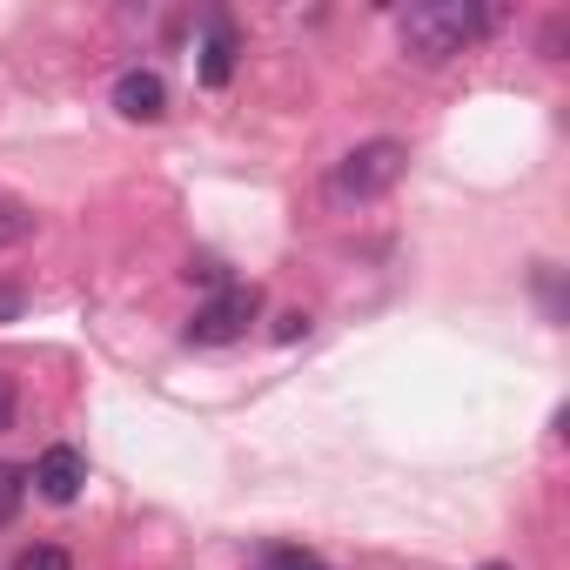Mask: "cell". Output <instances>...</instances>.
<instances>
[{
    "mask_svg": "<svg viewBox=\"0 0 570 570\" xmlns=\"http://www.w3.org/2000/svg\"><path fill=\"white\" fill-rule=\"evenodd\" d=\"M503 14L497 8H476V0H423V8H403L396 14V41L416 68H443L456 61L470 41H483Z\"/></svg>",
    "mask_w": 570,
    "mask_h": 570,
    "instance_id": "1",
    "label": "cell"
},
{
    "mask_svg": "<svg viewBox=\"0 0 570 570\" xmlns=\"http://www.w3.org/2000/svg\"><path fill=\"white\" fill-rule=\"evenodd\" d=\"M403 168H410V148L403 141H356L336 168H330V202L336 208H363V202H383L396 181H403Z\"/></svg>",
    "mask_w": 570,
    "mask_h": 570,
    "instance_id": "2",
    "label": "cell"
},
{
    "mask_svg": "<svg viewBox=\"0 0 570 570\" xmlns=\"http://www.w3.org/2000/svg\"><path fill=\"white\" fill-rule=\"evenodd\" d=\"M255 316H262V289H255V282H222V289H215V296L195 309V323H188V343H202V350L242 343Z\"/></svg>",
    "mask_w": 570,
    "mask_h": 570,
    "instance_id": "3",
    "label": "cell"
},
{
    "mask_svg": "<svg viewBox=\"0 0 570 570\" xmlns=\"http://www.w3.org/2000/svg\"><path fill=\"white\" fill-rule=\"evenodd\" d=\"M81 483H88V456H81L75 443L41 450V463H35V490H41L48 503H75V497H81Z\"/></svg>",
    "mask_w": 570,
    "mask_h": 570,
    "instance_id": "4",
    "label": "cell"
},
{
    "mask_svg": "<svg viewBox=\"0 0 570 570\" xmlns=\"http://www.w3.org/2000/svg\"><path fill=\"white\" fill-rule=\"evenodd\" d=\"M115 108H121L128 121H161V115H168V81H161L155 68H128V75L115 81Z\"/></svg>",
    "mask_w": 570,
    "mask_h": 570,
    "instance_id": "5",
    "label": "cell"
},
{
    "mask_svg": "<svg viewBox=\"0 0 570 570\" xmlns=\"http://www.w3.org/2000/svg\"><path fill=\"white\" fill-rule=\"evenodd\" d=\"M235 55H242V41H235V21H228V14H208V41H202V81H208V88H228V75H235Z\"/></svg>",
    "mask_w": 570,
    "mask_h": 570,
    "instance_id": "6",
    "label": "cell"
},
{
    "mask_svg": "<svg viewBox=\"0 0 570 570\" xmlns=\"http://www.w3.org/2000/svg\"><path fill=\"white\" fill-rule=\"evenodd\" d=\"M41 228V215L28 208V202H14V195H0V248H21L28 235Z\"/></svg>",
    "mask_w": 570,
    "mask_h": 570,
    "instance_id": "7",
    "label": "cell"
},
{
    "mask_svg": "<svg viewBox=\"0 0 570 570\" xmlns=\"http://www.w3.org/2000/svg\"><path fill=\"white\" fill-rule=\"evenodd\" d=\"M21 503H28V470L0 463V523H14V517H21Z\"/></svg>",
    "mask_w": 570,
    "mask_h": 570,
    "instance_id": "8",
    "label": "cell"
},
{
    "mask_svg": "<svg viewBox=\"0 0 570 570\" xmlns=\"http://www.w3.org/2000/svg\"><path fill=\"white\" fill-rule=\"evenodd\" d=\"M14 570H75V557H68L61 543H28V550L14 557Z\"/></svg>",
    "mask_w": 570,
    "mask_h": 570,
    "instance_id": "9",
    "label": "cell"
},
{
    "mask_svg": "<svg viewBox=\"0 0 570 570\" xmlns=\"http://www.w3.org/2000/svg\"><path fill=\"white\" fill-rule=\"evenodd\" d=\"M262 570H323V563H316L309 550H268V557H262Z\"/></svg>",
    "mask_w": 570,
    "mask_h": 570,
    "instance_id": "10",
    "label": "cell"
},
{
    "mask_svg": "<svg viewBox=\"0 0 570 570\" xmlns=\"http://www.w3.org/2000/svg\"><path fill=\"white\" fill-rule=\"evenodd\" d=\"M14 410H21V390H14V376H0V436L14 430Z\"/></svg>",
    "mask_w": 570,
    "mask_h": 570,
    "instance_id": "11",
    "label": "cell"
},
{
    "mask_svg": "<svg viewBox=\"0 0 570 570\" xmlns=\"http://www.w3.org/2000/svg\"><path fill=\"white\" fill-rule=\"evenodd\" d=\"M296 336H309V316H303V309H289V316H275V343H296Z\"/></svg>",
    "mask_w": 570,
    "mask_h": 570,
    "instance_id": "12",
    "label": "cell"
},
{
    "mask_svg": "<svg viewBox=\"0 0 570 570\" xmlns=\"http://www.w3.org/2000/svg\"><path fill=\"white\" fill-rule=\"evenodd\" d=\"M21 309H28V296L14 289V282H0V323H21Z\"/></svg>",
    "mask_w": 570,
    "mask_h": 570,
    "instance_id": "13",
    "label": "cell"
},
{
    "mask_svg": "<svg viewBox=\"0 0 570 570\" xmlns=\"http://www.w3.org/2000/svg\"><path fill=\"white\" fill-rule=\"evenodd\" d=\"M188 282H208V289H222V262H208V255L188 262Z\"/></svg>",
    "mask_w": 570,
    "mask_h": 570,
    "instance_id": "14",
    "label": "cell"
},
{
    "mask_svg": "<svg viewBox=\"0 0 570 570\" xmlns=\"http://www.w3.org/2000/svg\"><path fill=\"white\" fill-rule=\"evenodd\" d=\"M557 48H563V21H550V28H543V61H557Z\"/></svg>",
    "mask_w": 570,
    "mask_h": 570,
    "instance_id": "15",
    "label": "cell"
},
{
    "mask_svg": "<svg viewBox=\"0 0 570 570\" xmlns=\"http://www.w3.org/2000/svg\"><path fill=\"white\" fill-rule=\"evenodd\" d=\"M483 570H510V563H483Z\"/></svg>",
    "mask_w": 570,
    "mask_h": 570,
    "instance_id": "16",
    "label": "cell"
}]
</instances>
